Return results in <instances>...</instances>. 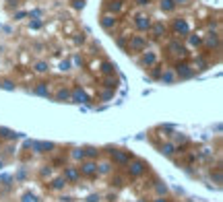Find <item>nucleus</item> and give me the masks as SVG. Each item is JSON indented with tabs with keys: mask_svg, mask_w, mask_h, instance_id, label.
<instances>
[{
	"mask_svg": "<svg viewBox=\"0 0 223 202\" xmlns=\"http://www.w3.org/2000/svg\"><path fill=\"white\" fill-rule=\"evenodd\" d=\"M2 87H4L6 91H15V85H13L11 81H4V83H2Z\"/></svg>",
	"mask_w": 223,
	"mask_h": 202,
	"instance_id": "nucleus-21",
	"label": "nucleus"
},
{
	"mask_svg": "<svg viewBox=\"0 0 223 202\" xmlns=\"http://www.w3.org/2000/svg\"><path fill=\"white\" fill-rule=\"evenodd\" d=\"M75 157H77V159H83V157H85V151H81V148H77V151H75Z\"/></svg>",
	"mask_w": 223,
	"mask_h": 202,
	"instance_id": "nucleus-23",
	"label": "nucleus"
},
{
	"mask_svg": "<svg viewBox=\"0 0 223 202\" xmlns=\"http://www.w3.org/2000/svg\"><path fill=\"white\" fill-rule=\"evenodd\" d=\"M145 171H147V165L142 163V161H136V163L130 165V173L132 175H140V173H145Z\"/></svg>",
	"mask_w": 223,
	"mask_h": 202,
	"instance_id": "nucleus-1",
	"label": "nucleus"
},
{
	"mask_svg": "<svg viewBox=\"0 0 223 202\" xmlns=\"http://www.w3.org/2000/svg\"><path fill=\"white\" fill-rule=\"evenodd\" d=\"M39 15H41V11H31V13H29V17H33V19H37Z\"/></svg>",
	"mask_w": 223,
	"mask_h": 202,
	"instance_id": "nucleus-25",
	"label": "nucleus"
},
{
	"mask_svg": "<svg viewBox=\"0 0 223 202\" xmlns=\"http://www.w3.org/2000/svg\"><path fill=\"white\" fill-rule=\"evenodd\" d=\"M112 159L118 161V163H126L128 161V153H122V151H112Z\"/></svg>",
	"mask_w": 223,
	"mask_h": 202,
	"instance_id": "nucleus-6",
	"label": "nucleus"
},
{
	"mask_svg": "<svg viewBox=\"0 0 223 202\" xmlns=\"http://www.w3.org/2000/svg\"><path fill=\"white\" fill-rule=\"evenodd\" d=\"M163 31H165V29H163V25H155V27H153V33L157 35V37H159V35H161Z\"/></svg>",
	"mask_w": 223,
	"mask_h": 202,
	"instance_id": "nucleus-20",
	"label": "nucleus"
},
{
	"mask_svg": "<svg viewBox=\"0 0 223 202\" xmlns=\"http://www.w3.org/2000/svg\"><path fill=\"white\" fill-rule=\"evenodd\" d=\"M114 70H116V66H114V64H110V62H105V64H103V72H105V74H114Z\"/></svg>",
	"mask_w": 223,
	"mask_h": 202,
	"instance_id": "nucleus-17",
	"label": "nucleus"
},
{
	"mask_svg": "<svg viewBox=\"0 0 223 202\" xmlns=\"http://www.w3.org/2000/svg\"><path fill=\"white\" fill-rule=\"evenodd\" d=\"M35 93H37V95H48V87H46V83H39V87H35Z\"/></svg>",
	"mask_w": 223,
	"mask_h": 202,
	"instance_id": "nucleus-11",
	"label": "nucleus"
},
{
	"mask_svg": "<svg viewBox=\"0 0 223 202\" xmlns=\"http://www.w3.org/2000/svg\"><path fill=\"white\" fill-rule=\"evenodd\" d=\"M99 200V194H93V196H89V202H97Z\"/></svg>",
	"mask_w": 223,
	"mask_h": 202,
	"instance_id": "nucleus-28",
	"label": "nucleus"
},
{
	"mask_svg": "<svg viewBox=\"0 0 223 202\" xmlns=\"http://www.w3.org/2000/svg\"><path fill=\"white\" fill-rule=\"evenodd\" d=\"M142 46H145L142 37H134V39H130V48H134V50H140Z\"/></svg>",
	"mask_w": 223,
	"mask_h": 202,
	"instance_id": "nucleus-10",
	"label": "nucleus"
},
{
	"mask_svg": "<svg viewBox=\"0 0 223 202\" xmlns=\"http://www.w3.org/2000/svg\"><path fill=\"white\" fill-rule=\"evenodd\" d=\"M73 99H75L77 103H87V101H89V97H87L81 89H75V91H73Z\"/></svg>",
	"mask_w": 223,
	"mask_h": 202,
	"instance_id": "nucleus-4",
	"label": "nucleus"
},
{
	"mask_svg": "<svg viewBox=\"0 0 223 202\" xmlns=\"http://www.w3.org/2000/svg\"><path fill=\"white\" fill-rule=\"evenodd\" d=\"M159 202H161V200H159Z\"/></svg>",
	"mask_w": 223,
	"mask_h": 202,
	"instance_id": "nucleus-34",
	"label": "nucleus"
},
{
	"mask_svg": "<svg viewBox=\"0 0 223 202\" xmlns=\"http://www.w3.org/2000/svg\"><path fill=\"white\" fill-rule=\"evenodd\" d=\"M161 153L169 157V155H174L176 151H174V146H172V144H163V146H161Z\"/></svg>",
	"mask_w": 223,
	"mask_h": 202,
	"instance_id": "nucleus-14",
	"label": "nucleus"
},
{
	"mask_svg": "<svg viewBox=\"0 0 223 202\" xmlns=\"http://www.w3.org/2000/svg\"><path fill=\"white\" fill-rule=\"evenodd\" d=\"M149 2V0H138V4H147Z\"/></svg>",
	"mask_w": 223,
	"mask_h": 202,
	"instance_id": "nucleus-31",
	"label": "nucleus"
},
{
	"mask_svg": "<svg viewBox=\"0 0 223 202\" xmlns=\"http://www.w3.org/2000/svg\"><path fill=\"white\" fill-rule=\"evenodd\" d=\"M31 146L37 148L39 153H46V151H50V148H54V144H52V142H31Z\"/></svg>",
	"mask_w": 223,
	"mask_h": 202,
	"instance_id": "nucleus-7",
	"label": "nucleus"
},
{
	"mask_svg": "<svg viewBox=\"0 0 223 202\" xmlns=\"http://www.w3.org/2000/svg\"><path fill=\"white\" fill-rule=\"evenodd\" d=\"M31 27H33V29H39V27H41V23H39V21H33V23H31Z\"/></svg>",
	"mask_w": 223,
	"mask_h": 202,
	"instance_id": "nucleus-29",
	"label": "nucleus"
},
{
	"mask_svg": "<svg viewBox=\"0 0 223 202\" xmlns=\"http://www.w3.org/2000/svg\"><path fill=\"white\" fill-rule=\"evenodd\" d=\"M87 153L91 155V157H95V155H97V151H95V148H87Z\"/></svg>",
	"mask_w": 223,
	"mask_h": 202,
	"instance_id": "nucleus-30",
	"label": "nucleus"
},
{
	"mask_svg": "<svg viewBox=\"0 0 223 202\" xmlns=\"http://www.w3.org/2000/svg\"><path fill=\"white\" fill-rule=\"evenodd\" d=\"M68 97H70V93H68V91H64V89L58 91V95H56V99H58V101H64V99H68Z\"/></svg>",
	"mask_w": 223,
	"mask_h": 202,
	"instance_id": "nucleus-16",
	"label": "nucleus"
},
{
	"mask_svg": "<svg viewBox=\"0 0 223 202\" xmlns=\"http://www.w3.org/2000/svg\"><path fill=\"white\" fill-rule=\"evenodd\" d=\"M101 25H103L105 29H112L114 25H116V19H114V17H103V21H101Z\"/></svg>",
	"mask_w": 223,
	"mask_h": 202,
	"instance_id": "nucleus-9",
	"label": "nucleus"
},
{
	"mask_svg": "<svg viewBox=\"0 0 223 202\" xmlns=\"http://www.w3.org/2000/svg\"><path fill=\"white\" fill-rule=\"evenodd\" d=\"M60 68H62V70H70V62H62Z\"/></svg>",
	"mask_w": 223,
	"mask_h": 202,
	"instance_id": "nucleus-26",
	"label": "nucleus"
},
{
	"mask_svg": "<svg viewBox=\"0 0 223 202\" xmlns=\"http://www.w3.org/2000/svg\"><path fill=\"white\" fill-rule=\"evenodd\" d=\"M35 70H37V72H48V64L46 62H39L37 66H35Z\"/></svg>",
	"mask_w": 223,
	"mask_h": 202,
	"instance_id": "nucleus-19",
	"label": "nucleus"
},
{
	"mask_svg": "<svg viewBox=\"0 0 223 202\" xmlns=\"http://www.w3.org/2000/svg\"><path fill=\"white\" fill-rule=\"evenodd\" d=\"M66 186V179H62V177H58L54 183H52V188H56V190H60V188H64Z\"/></svg>",
	"mask_w": 223,
	"mask_h": 202,
	"instance_id": "nucleus-15",
	"label": "nucleus"
},
{
	"mask_svg": "<svg viewBox=\"0 0 223 202\" xmlns=\"http://www.w3.org/2000/svg\"><path fill=\"white\" fill-rule=\"evenodd\" d=\"M161 78H163V81H167V83H172V81H174V74H172V72H165Z\"/></svg>",
	"mask_w": 223,
	"mask_h": 202,
	"instance_id": "nucleus-22",
	"label": "nucleus"
},
{
	"mask_svg": "<svg viewBox=\"0 0 223 202\" xmlns=\"http://www.w3.org/2000/svg\"><path fill=\"white\" fill-rule=\"evenodd\" d=\"M0 169H2V161H0Z\"/></svg>",
	"mask_w": 223,
	"mask_h": 202,
	"instance_id": "nucleus-33",
	"label": "nucleus"
},
{
	"mask_svg": "<svg viewBox=\"0 0 223 202\" xmlns=\"http://www.w3.org/2000/svg\"><path fill=\"white\" fill-rule=\"evenodd\" d=\"M120 6H122L120 2H116V4H110V8H112V11H120Z\"/></svg>",
	"mask_w": 223,
	"mask_h": 202,
	"instance_id": "nucleus-27",
	"label": "nucleus"
},
{
	"mask_svg": "<svg viewBox=\"0 0 223 202\" xmlns=\"http://www.w3.org/2000/svg\"><path fill=\"white\" fill-rule=\"evenodd\" d=\"M174 29H176L178 33H182V35H186V33H188V25H186V21H182V19H178V21L174 23Z\"/></svg>",
	"mask_w": 223,
	"mask_h": 202,
	"instance_id": "nucleus-5",
	"label": "nucleus"
},
{
	"mask_svg": "<svg viewBox=\"0 0 223 202\" xmlns=\"http://www.w3.org/2000/svg\"><path fill=\"white\" fill-rule=\"evenodd\" d=\"M77 177H79L77 169H66V177H64V179H70V181H73V179H77Z\"/></svg>",
	"mask_w": 223,
	"mask_h": 202,
	"instance_id": "nucleus-13",
	"label": "nucleus"
},
{
	"mask_svg": "<svg viewBox=\"0 0 223 202\" xmlns=\"http://www.w3.org/2000/svg\"><path fill=\"white\" fill-rule=\"evenodd\" d=\"M136 27L140 29V31H145V29H149L151 27V21H149V17H136Z\"/></svg>",
	"mask_w": 223,
	"mask_h": 202,
	"instance_id": "nucleus-3",
	"label": "nucleus"
},
{
	"mask_svg": "<svg viewBox=\"0 0 223 202\" xmlns=\"http://www.w3.org/2000/svg\"><path fill=\"white\" fill-rule=\"evenodd\" d=\"M23 202H39V198L35 196V194H25L23 196Z\"/></svg>",
	"mask_w": 223,
	"mask_h": 202,
	"instance_id": "nucleus-18",
	"label": "nucleus"
},
{
	"mask_svg": "<svg viewBox=\"0 0 223 202\" xmlns=\"http://www.w3.org/2000/svg\"><path fill=\"white\" fill-rule=\"evenodd\" d=\"M81 171H83V173H87V175H93V173L97 171V169H95V163H85Z\"/></svg>",
	"mask_w": 223,
	"mask_h": 202,
	"instance_id": "nucleus-8",
	"label": "nucleus"
},
{
	"mask_svg": "<svg viewBox=\"0 0 223 202\" xmlns=\"http://www.w3.org/2000/svg\"><path fill=\"white\" fill-rule=\"evenodd\" d=\"M73 6H75V8H83V6H85V0H75Z\"/></svg>",
	"mask_w": 223,
	"mask_h": 202,
	"instance_id": "nucleus-24",
	"label": "nucleus"
},
{
	"mask_svg": "<svg viewBox=\"0 0 223 202\" xmlns=\"http://www.w3.org/2000/svg\"><path fill=\"white\" fill-rule=\"evenodd\" d=\"M174 0H163V2H161V8H163V11H174Z\"/></svg>",
	"mask_w": 223,
	"mask_h": 202,
	"instance_id": "nucleus-12",
	"label": "nucleus"
},
{
	"mask_svg": "<svg viewBox=\"0 0 223 202\" xmlns=\"http://www.w3.org/2000/svg\"><path fill=\"white\" fill-rule=\"evenodd\" d=\"M178 2H180V4H186V0H178Z\"/></svg>",
	"mask_w": 223,
	"mask_h": 202,
	"instance_id": "nucleus-32",
	"label": "nucleus"
},
{
	"mask_svg": "<svg viewBox=\"0 0 223 202\" xmlns=\"http://www.w3.org/2000/svg\"><path fill=\"white\" fill-rule=\"evenodd\" d=\"M176 68H178V74H180L182 78H188V76H192V74H194L192 70H190V66H188V64H178Z\"/></svg>",
	"mask_w": 223,
	"mask_h": 202,
	"instance_id": "nucleus-2",
	"label": "nucleus"
}]
</instances>
